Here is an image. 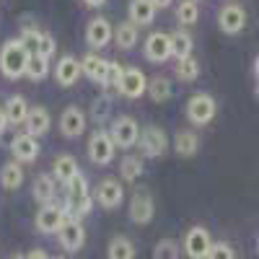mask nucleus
<instances>
[{
	"mask_svg": "<svg viewBox=\"0 0 259 259\" xmlns=\"http://www.w3.org/2000/svg\"><path fill=\"white\" fill-rule=\"evenodd\" d=\"M145 57L150 62H156V65L166 62L171 57V39H168V34H163V31H153V34H150L145 39Z\"/></svg>",
	"mask_w": 259,
	"mask_h": 259,
	"instance_id": "17",
	"label": "nucleus"
},
{
	"mask_svg": "<svg viewBox=\"0 0 259 259\" xmlns=\"http://www.w3.org/2000/svg\"><path fill=\"white\" fill-rule=\"evenodd\" d=\"M148 94L156 104H163L171 99V80L163 78V75H156L153 80H148Z\"/></svg>",
	"mask_w": 259,
	"mask_h": 259,
	"instance_id": "32",
	"label": "nucleus"
},
{
	"mask_svg": "<svg viewBox=\"0 0 259 259\" xmlns=\"http://www.w3.org/2000/svg\"><path fill=\"white\" fill-rule=\"evenodd\" d=\"M109 259H135V244L127 239V236H114L106 249Z\"/></svg>",
	"mask_w": 259,
	"mask_h": 259,
	"instance_id": "27",
	"label": "nucleus"
},
{
	"mask_svg": "<svg viewBox=\"0 0 259 259\" xmlns=\"http://www.w3.org/2000/svg\"><path fill=\"white\" fill-rule=\"evenodd\" d=\"M122 200H124V187H122V182H117L114 177H106V179L99 182V187H96V202H99L104 210L119 207Z\"/></svg>",
	"mask_w": 259,
	"mask_h": 259,
	"instance_id": "9",
	"label": "nucleus"
},
{
	"mask_svg": "<svg viewBox=\"0 0 259 259\" xmlns=\"http://www.w3.org/2000/svg\"><path fill=\"white\" fill-rule=\"evenodd\" d=\"M13 259H26V256H24V254H16V256H13Z\"/></svg>",
	"mask_w": 259,
	"mask_h": 259,
	"instance_id": "46",
	"label": "nucleus"
},
{
	"mask_svg": "<svg viewBox=\"0 0 259 259\" xmlns=\"http://www.w3.org/2000/svg\"><path fill=\"white\" fill-rule=\"evenodd\" d=\"M171 3H174V0H153V6H156V11H158V8H168Z\"/></svg>",
	"mask_w": 259,
	"mask_h": 259,
	"instance_id": "43",
	"label": "nucleus"
},
{
	"mask_svg": "<svg viewBox=\"0 0 259 259\" xmlns=\"http://www.w3.org/2000/svg\"><path fill=\"white\" fill-rule=\"evenodd\" d=\"M215 114H218V104H215V99L210 94L189 96V101H187V119L192 124L205 127V124H210L215 119Z\"/></svg>",
	"mask_w": 259,
	"mask_h": 259,
	"instance_id": "2",
	"label": "nucleus"
},
{
	"mask_svg": "<svg viewBox=\"0 0 259 259\" xmlns=\"http://www.w3.org/2000/svg\"><path fill=\"white\" fill-rule=\"evenodd\" d=\"M106 65H109V62H106L104 57H99L96 52H89V55H83V60H80V70H83L85 78H91L94 83H101L104 85Z\"/></svg>",
	"mask_w": 259,
	"mask_h": 259,
	"instance_id": "20",
	"label": "nucleus"
},
{
	"mask_svg": "<svg viewBox=\"0 0 259 259\" xmlns=\"http://www.w3.org/2000/svg\"><path fill=\"white\" fill-rule=\"evenodd\" d=\"M254 75L259 78V55H256V60H254Z\"/></svg>",
	"mask_w": 259,
	"mask_h": 259,
	"instance_id": "45",
	"label": "nucleus"
},
{
	"mask_svg": "<svg viewBox=\"0 0 259 259\" xmlns=\"http://www.w3.org/2000/svg\"><path fill=\"white\" fill-rule=\"evenodd\" d=\"M122 73H124V68H122L119 62H109V65H106L104 89H117V85H119V80H122Z\"/></svg>",
	"mask_w": 259,
	"mask_h": 259,
	"instance_id": "36",
	"label": "nucleus"
},
{
	"mask_svg": "<svg viewBox=\"0 0 259 259\" xmlns=\"http://www.w3.org/2000/svg\"><path fill=\"white\" fill-rule=\"evenodd\" d=\"M156 215V205L153 197L148 192H135L133 194V202H130V221L138 223V226H148Z\"/></svg>",
	"mask_w": 259,
	"mask_h": 259,
	"instance_id": "13",
	"label": "nucleus"
},
{
	"mask_svg": "<svg viewBox=\"0 0 259 259\" xmlns=\"http://www.w3.org/2000/svg\"><path fill=\"white\" fill-rule=\"evenodd\" d=\"M55 259H65V256H55Z\"/></svg>",
	"mask_w": 259,
	"mask_h": 259,
	"instance_id": "48",
	"label": "nucleus"
},
{
	"mask_svg": "<svg viewBox=\"0 0 259 259\" xmlns=\"http://www.w3.org/2000/svg\"><path fill=\"white\" fill-rule=\"evenodd\" d=\"M117 91H119L124 99H140V96L148 91V78H145V73H143L140 68H124Z\"/></svg>",
	"mask_w": 259,
	"mask_h": 259,
	"instance_id": "11",
	"label": "nucleus"
},
{
	"mask_svg": "<svg viewBox=\"0 0 259 259\" xmlns=\"http://www.w3.org/2000/svg\"><path fill=\"white\" fill-rule=\"evenodd\" d=\"M85 114L83 109H78V106H68L62 114H60V133L65 138H80L85 133Z\"/></svg>",
	"mask_w": 259,
	"mask_h": 259,
	"instance_id": "16",
	"label": "nucleus"
},
{
	"mask_svg": "<svg viewBox=\"0 0 259 259\" xmlns=\"http://www.w3.org/2000/svg\"><path fill=\"white\" fill-rule=\"evenodd\" d=\"M174 150H177L179 156L189 158V156H194L200 150V138L194 135L192 130H179L177 138H174Z\"/></svg>",
	"mask_w": 259,
	"mask_h": 259,
	"instance_id": "22",
	"label": "nucleus"
},
{
	"mask_svg": "<svg viewBox=\"0 0 259 259\" xmlns=\"http://www.w3.org/2000/svg\"><path fill=\"white\" fill-rule=\"evenodd\" d=\"M179 244L174 239H161L153 249V259H179Z\"/></svg>",
	"mask_w": 259,
	"mask_h": 259,
	"instance_id": "35",
	"label": "nucleus"
},
{
	"mask_svg": "<svg viewBox=\"0 0 259 259\" xmlns=\"http://www.w3.org/2000/svg\"><path fill=\"white\" fill-rule=\"evenodd\" d=\"M39 39H41V31H36L34 26H31V29H29V26L24 29V36H21V41H24V47L29 50V55H31V52H36Z\"/></svg>",
	"mask_w": 259,
	"mask_h": 259,
	"instance_id": "39",
	"label": "nucleus"
},
{
	"mask_svg": "<svg viewBox=\"0 0 259 259\" xmlns=\"http://www.w3.org/2000/svg\"><path fill=\"white\" fill-rule=\"evenodd\" d=\"M212 246V239H210V231L202 228V226H192L184 236V254L189 259H205L207 251Z\"/></svg>",
	"mask_w": 259,
	"mask_h": 259,
	"instance_id": "6",
	"label": "nucleus"
},
{
	"mask_svg": "<svg viewBox=\"0 0 259 259\" xmlns=\"http://www.w3.org/2000/svg\"><path fill=\"white\" fill-rule=\"evenodd\" d=\"M26 62H29V50L24 47L21 39H8L0 47V73L8 80H18L26 73Z\"/></svg>",
	"mask_w": 259,
	"mask_h": 259,
	"instance_id": "1",
	"label": "nucleus"
},
{
	"mask_svg": "<svg viewBox=\"0 0 259 259\" xmlns=\"http://www.w3.org/2000/svg\"><path fill=\"white\" fill-rule=\"evenodd\" d=\"M68 218V210L55 205V202H45L36 212V231L39 233H57L60 226Z\"/></svg>",
	"mask_w": 259,
	"mask_h": 259,
	"instance_id": "7",
	"label": "nucleus"
},
{
	"mask_svg": "<svg viewBox=\"0 0 259 259\" xmlns=\"http://www.w3.org/2000/svg\"><path fill=\"white\" fill-rule=\"evenodd\" d=\"M50 112L45 109V106H31L29 109V117H26V133L34 135V138H41V135H47V130H50Z\"/></svg>",
	"mask_w": 259,
	"mask_h": 259,
	"instance_id": "19",
	"label": "nucleus"
},
{
	"mask_svg": "<svg viewBox=\"0 0 259 259\" xmlns=\"http://www.w3.org/2000/svg\"><path fill=\"white\" fill-rule=\"evenodd\" d=\"M6 114H8V122L11 124H24L26 122V117H29V104H26V99L24 96H11L8 101H6Z\"/></svg>",
	"mask_w": 259,
	"mask_h": 259,
	"instance_id": "26",
	"label": "nucleus"
},
{
	"mask_svg": "<svg viewBox=\"0 0 259 259\" xmlns=\"http://www.w3.org/2000/svg\"><path fill=\"white\" fill-rule=\"evenodd\" d=\"M119 177H122L124 182H138V179L143 177V158H138V156L122 158V163H119Z\"/></svg>",
	"mask_w": 259,
	"mask_h": 259,
	"instance_id": "34",
	"label": "nucleus"
},
{
	"mask_svg": "<svg viewBox=\"0 0 259 259\" xmlns=\"http://www.w3.org/2000/svg\"><path fill=\"white\" fill-rule=\"evenodd\" d=\"M114 150H117V145H114L112 135L106 133V130H99V133L91 135V140H89V158H91V163H96V166L112 163Z\"/></svg>",
	"mask_w": 259,
	"mask_h": 259,
	"instance_id": "4",
	"label": "nucleus"
},
{
	"mask_svg": "<svg viewBox=\"0 0 259 259\" xmlns=\"http://www.w3.org/2000/svg\"><path fill=\"white\" fill-rule=\"evenodd\" d=\"M55 50H57V41H55V36H52V34H41L36 52H39L41 57H47V60H50V57L55 55Z\"/></svg>",
	"mask_w": 259,
	"mask_h": 259,
	"instance_id": "38",
	"label": "nucleus"
},
{
	"mask_svg": "<svg viewBox=\"0 0 259 259\" xmlns=\"http://www.w3.org/2000/svg\"><path fill=\"white\" fill-rule=\"evenodd\" d=\"M205 259H236V251H233V246L226 244V241H218V244L212 241V246H210V251H207Z\"/></svg>",
	"mask_w": 259,
	"mask_h": 259,
	"instance_id": "37",
	"label": "nucleus"
},
{
	"mask_svg": "<svg viewBox=\"0 0 259 259\" xmlns=\"http://www.w3.org/2000/svg\"><path fill=\"white\" fill-rule=\"evenodd\" d=\"M127 13L135 26H150L156 18V6H153V0H130Z\"/></svg>",
	"mask_w": 259,
	"mask_h": 259,
	"instance_id": "18",
	"label": "nucleus"
},
{
	"mask_svg": "<svg viewBox=\"0 0 259 259\" xmlns=\"http://www.w3.org/2000/svg\"><path fill=\"white\" fill-rule=\"evenodd\" d=\"M200 18V8H197V0H182L177 6V21L182 26H194Z\"/></svg>",
	"mask_w": 259,
	"mask_h": 259,
	"instance_id": "33",
	"label": "nucleus"
},
{
	"mask_svg": "<svg viewBox=\"0 0 259 259\" xmlns=\"http://www.w3.org/2000/svg\"><path fill=\"white\" fill-rule=\"evenodd\" d=\"M109 135H112V140H114L117 148L130 150V148H135L138 140H140V124H138L133 117L122 114V117L114 119V124H112V130H109Z\"/></svg>",
	"mask_w": 259,
	"mask_h": 259,
	"instance_id": "3",
	"label": "nucleus"
},
{
	"mask_svg": "<svg viewBox=\"0 0 259 259\" xmlns=\"http://www.w3.org/2000/svg\"><path fill=\"white\" fill-rule=\"evenodd\" d=\"M218 26H221L223 34H231V36L241 34V31L246 29V11H244L239 3L223 6L221 13H218Z\"/></svg>",
	"mask_w": 259,
	"mask_h": 259,
	"instance_id": "8",
	"label": "nucleus"
},
{
	"mask_svg": "<svg viewBox=\"0 0 259 259\" xmlns=\"http://www.w3.org/2000/svg\"><path fill=\"white\" fill-rule=\"evenodd\" d=\"M106 114H109V99L106 96H101L96 104H94V119H106Z\"/></svg>",
	"mask_w": 259,
	"mask_h": 259,
	"instance_id": "40",
	"label": "nucleus"
},
{
	"mask_svg": "<svg viewBox=\"0 0 259 259\" xmlns=\"http://www.w3.org/2000/svg\"><path fill=\"white\" fill-rule=\"evenodd\" d=\"M256 96H259V83H256Z\"/></svg>",
	"mask_w": 259,
	"mask_h": 259,
	"instance_id": "47",
	"label": "nucleus"
},
{
	"mask_svg": "<svg viewBox=\"0 0 259 259\" xmlns=\"http://www.w3.org/2000/svg\"><path fill=\"white\" fill-rule=\"evenodd\" d=\"M138 145H140V150H143V156H148V158H158V156H163L166 150H168V138H166V133H163L161 127L148 124L143 133H140Z\"/></svg>",
	"mask_w": 259,
	"mask_h": 259,
	"instance_id": "5",
	"label": "nucleus"
},
{
	"mask_svg": "<svg viewBox=\"0 0 259 259\" xmlns=\"http://www.w3.org/2000/svg\"><path fill=\"white\" fill-rule=\"evenodd\" d=\"M112 39H114V29L106 18L96 16L89 21V26H85V41H89L91 50H104Z\"/></svg>",
	"mask_w": 259,
	"mask_h": 259,
	"instance_id": "12",
	"label": "nucleus"
},
{
	"mask_svg": "<svg viewBox=\"0 0 259 259\" xmlns=\"http://www.w3.org/2000/svg\"><path fill=\"white\" fill-rule=\"evenodd\" d=\"M11 122H8V114H6V109H0V135L6 133V127H8Z\"/></svg>",
	"mask_w": 259,
	"mask_h": 259,
	"instance_id": "42",
	"label": "nucleus"
},
{
	"mask_svg": "<svg viewBox=\"0 0 259 259\" xmlns=\"http://www.w3.org/2000/svg\"><path fill=\"white\" fill-rule=\"evenodd\" d=\"M83 3L89 6V8H99V6H104V3H106V0H83Z\"/></svg>",
	"mask_w": 259,
	"mask_h": 259,
	"instance_id": "44",
	"label": "nucleus"
},
{
	"mask_svg": "<svg viewBox=\"0 0 259 259\" xmlns=\"http://www.w3.org/2000/svg\"><path fill=\"white\" fill-rule=\"evenodd\" d=\"M75 174H78V161H75L70 153H62V156L55 158V163H52V177H55L57 182L68 184Z\"/></svg>",
	"mask_w": 259,
	"mask_h": 259,
	"instance_id": "21",
	"label": "nucleus"
},
{
	"mask_svg": "<svg viewBox=\"0 0 259 259\" xmlns=\"http://www.w3.org/2000/svg\"><path fill=\"white\" fill-rule=\"evenodd\" d=\"M138 26L133 24V21H124V24H119L117 29H114V45L119 47V50H133L135 45H138Z\"/></svg>",
	"mask_w": 259,
	"mask_h": 259,
	"instance_id": "25",
	"label": "nucleus"
},
{
	"mask_svg": "<svg viewBox=\"0 0 259 259\" xmlns=\"http://www.w3.org/2000/svg\"><path fill=\"white\" fill-rule=\"evenodd\" d=\"M11 153L18 163H34L39 158V140L29 133H21L11 143Z\"/></svg>",
	"mask_w": 259,
	"mask_h": 259,
	"instance_id": "14",
	"label": "nucleus"
},
{
	"mask_svg": "<svg viewBox=\"0 0 259 259\" xmlns=\"http://www.w3.org/2000/svg\"><path fill=\"white\" fill-rule=\"evenodd\" d=\"M57 239L65 251H80V246L85 244V231L80 226V218H65V223L57 231Z\"/></svg>",
	"mask_w": 259,
	"mask_h": 259,
	"instance_id": "10",
	"label": "nucleus"
},
{
	"mask_svg": "<svg viewBox=\"0 0 259 259\" xmlns=\"http://www.w3.org/2000/svg\"><path fill=\"white\" fill-rule=\"evenodd\" d=\"M80 75H83V70H80V60L73 57V55L60 57V62L55 65V80L62 85V89H70V85H75Z\"/></svg>",
	"mask_w": 259,
	"mask_h": 259,
	"instance_id": "15",
	"label": "nucleus"
},
{
	"mask_svg": "<svg viewBox=\"0 0 259 259\" xmlns=\"http://www.w3.org/2000/svg\"><path fill=\"white\" fill-rule=\"evenodd\" d=\"M47 73H50V60L47 57H41L39 52H31L29 55V62H26V78H31V80H45L47 78Z\"/></svg>",
	"mask_w": 259,
	"mask_h": 259,
	"instance_id": "29",
	"label": "nucleus"
},
{
	"mask_svg": "<svg viewBox=\"0 0 259 259\" xmlns=\"http://www.w3.org/2000/svg\"><path fill=\"white\" fill-rule=\"evenodd\" d=\"M0 184H3V189H18L24 184V168H21L18 161L3 163V168H0Z\"/></svg>",
	"mask_w": 259,
	"mask_h": 259,
	"instance_id": "24",
	"label": "nucleus"
},
{
	"mask_svg": "<svg viewBox=\"0 0 259 259\" xmlns=\"http://www.w3.org/2000/svg\"><path fill=\"white\" fill-rule=\"evenodd\" d=\"M85 197H91V194H89V182H85V177L78 171V174L68 182V202H70V210L78 202H83Z\"/></svg>",
	"mask_w": 259,
	"mask_h": 259,
	"instance_id": "28",
	"label": "nucleus"
},
{
	"mask_svg": "<svg viewBox=\"0 0 259 259\" xmlns=\"http://www.w3.org/2000/svg\"><path fill=\"white\" fill-rule=\"evenodd\" d=\"M168 39H171V57H187V55H192V47H194V41H192V36L187 34V31H174V34H168Z\"/></svg>",
	"mask_w": 259,
	"mask_h": 259,
	"instance_id": "30",
	"label": "nucleus"
},
{
	"mask_svg": "<svg viewBox=\"0 0 259 259\" xmlns=\"http://www.w3.org/2000/svg\"><path fill=\"white\" fill-rule=\"evenodd\" d=\"M26 259H50V254H47V251H41V249H34V251L26 254Z\"/></svg>",
	"mask_w": 259,
	"mask_h": 259,
	"instance_id": "41",
	"label": "nucleus"
},
{
	"mask_svg": "<svg viewBox=\"0 0 259 259\" xmlns=\"http://www.w3.org/2000/svg\"><path fill=\"white\" fill-rule=\"evenodd\" d=\"M55 182H57V179H55L52 174H39V177L34 179V187H31L34 197H36L39 202H52V200H55V194H57Z\"/></svg>",
	"mask_w": 259,
	"mask_h": 259,
	"instance_id": "23",
	"label": "nucleus"
},
{
	"mask_svg": "<svg viewBox=\"0 0 259 259\" xmlns=\"http://www.w3.org/2000/svg\"><path fill=\"white\" fill-rule=\"evenodd\" d=\"M177 75H179L184 83L197 80V78H200V62H197V57H192V55L179 57V60H177Z\"/></svg>",
	"mask_w": 259,
	"mask_h": 259,
	"instance_id": "31",
	"label": "nucleus"
}]
</instances>
